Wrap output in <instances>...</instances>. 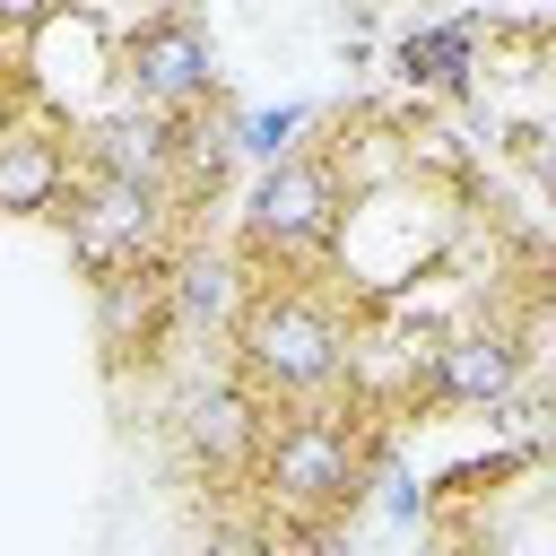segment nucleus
<instances>
[{"label": "nucleus", "mask_w": 556, "mask_h": 556, "mask_svg": "<svg viewBox=\"0 0 556 556\" xmlns=\"http://www.w3.org/2000/svg\"><path fill=\"white\" fill-rule=\"evenodd\" d=\"M382 452H391V426H374L339 391L295 400V408H269V434L252 452L243 495H252L261 521H356Z\"/></svg>", "instance_id": "obj_1"}, {"label": "nucleus", "mask_w": 556, "mask_h": 556, "mask_svg": "<svg viewBox=\"0 0 556 556\" xmlns=\"http://www.w3.org/2000/svg\"><path fill=\"white\" fill-rule=\"evenodd\" d=\"M261 434H269V400L243 391L226 365H217V374H191L182 400L165 408V452H174V469L200 478V486H217V495H235V486L252 478Z\"/></svg>", "instance_id": "obj_5"}, {"label": "nucleus", "mask_w": 556, "mask_h": 556, "mask_svg": "<svg viewBox=\"0 0 556 556\" xmlns=\"http://www.w3.org/2000/svg\"><path fill=\"white\" fill-rule=\"evenodd\" d=\"M391 70H400V87H417V96H469V78H478V17L460 9V17L408 26V35L391 43Z\"/></svg>", "instance_id": "obj_12"}, {"label": "nucleus", "mask_w": 556, "mask_h": 556, "mask_svg": "<svg viewBox=\"0 0 556 556\" xmlns=\"http://www.w3.org/2000/svg\"><path fill=\"white\" fill-rule=\"evenodd\" d=\"M348 330H356V313H339V295H321L313 269H269V278H252V295L226 330V374L243 391H261L269 408L330 400L348 374Z\"/></svg>", "instance_id": "obj_2"}, {"label": "nucleus", "mask_w": 556, "mask_h": 556, "mask_svg": "<svg viewBox=\"0 0 556 556\" xmlns=\"http://www.w3.org/2000/svg\"><path fill=\"white\" fill-rule=\"evenodd\" d=\"M521 382H530V330L513 321H460V330H434L426 348V408L495 417L504 400H521Z\"/></svg>", "instance_id": "obj_7"}, {"label": "nucleus", "mask_w": 556, "mask_h": 556, "mask_svg": "<svg viewBox=\"0 0 556 556\" xmlns=\"http://www.w3.org/2000/svg\"><path fill=\"white\" fill-rule=\"evenodd\" d=\"M174 139H182V113H148V104H113V113L70 130L78 165L130 174V182H156V191H174Z\"/></svg>", "instance_id": "obj_11"}, {"label": "nucleus", "mask_w": 556, "mask_h": 556, "mask_svg": "<svg viewBox=\"0 0 556 556\" xmlns=\"http://www.w3.org/2000/svg\"><path fill=\"white\" fill-rule=\"evenodd\" d=\"M61 9H70V0H0V43H9V52H26Z\"/></svg>", "instance_id": "obj_15"}, {"label": "nucleus", "mask_w": 556, "mask_h": 556, "mask_svg": "<svg viewBox=\"0 0 556 556\" xmlns=\"http://www.w3.org/2000/svg\"><path fill=\"white\" fill-rule=\"evenodd\" d=\"M243 295H252V269L235 252H208L200 235H182L165 252V330H174V348H200V339L226 348Z\"/></svg>", "instance_id": "obj_9"}, {"label": "nucleus", "mask_w": 556, "mask_h": 556, "mask_svg": "<svg viewBox=\"0 0 556 556\" xmlns=\"http://www.w3.org/2000/svg\"><path fill=\"white\" fill-rule=\"evenodd\" d=\"M304 130H321V104H304V96H287V104H252V113H235V156H252V165L295 156Z\"/></svg>", "instance_id": "obj_13"}, {"label": "nucleus", "mask_w": 556, "mask_h": 556, "mask_svg": "<svg viewBox=\"0 0 556 556\" xmlns=\"http://www.w3.org/2000/svg\"><path fill=\"white\" fill-rule=\"evenodd\" d=\"M87 321H96V365H104L113 382L156 374V365L174 356V330H165V261L96 269V278H87Z\"/></svg>", "instance_id": "obj_8"}, {"label": "nucleus", "mask_w": 556, "mask_h": 556, "mask_svg": "<svg viewBox=\"0 0 556 556\" xmlns=\"http://www.w3.org/2000/svg\"><path fill=\"white\" fill-rule=\"evenodd\" d=\"M52 226H61L70 261H78V278H96V269H122V261H165L191 235V208L174 191H156V182L78 165L61 208H52Z\"/></svg>", "instance_id": "obj_4"}, {"label": "nucleus", "mask_w": 556, "mask_h": 556, "mask_svg": "<svg viewBox=\"0 0 556 556\" xmlns=\"http://www.w3.org/2000/svg\"><path fill=\"white\" fill-rule=\"evenodd\" d=\"M182 556H278V530H269V521L243 504V513H217V521H208V530H200Z\"/></svg>", "instance_id": "obj_14"}, {"label": "nucleus", "mask_w": 556, "mask_h": 556, "mask_svg": "<svg viewBox=\"0 0 556 556\" xmlns=\"http://www.w3.org/2000/svg\"><path fill=\"white\" fill-rule=\"evenodd\" d=\"M113 87L122 104H148V113H191L217 96V52H208V26L191 9H148L139 26L113 35Z\"/></svg>", "instance_id": "obj_6"}, {"label": "nucleus", "mask_w": 556, "mask_h": 556, "mask_svg": "<svg viewBox=\"0 0 556 556\" xmlns=\"http://www.w3.org/2000/svg\"><path fill=\"white\" fill-rule=\"evenodd\" d=\"M70 174H78L70 122L9 104L0 113V217H52L61 191H70Z\"/></svg>", "instance_id": "obj_10"}, {"label": "nucleus", "mask_w": 556, "mask_h": 556, "mask_svg": "<svg viewBox=\"0 0 556 556\" xmlns=\"http://www.w3.org/2000/svg\"><path fill=\"white\" fill-rule=\"evenodd\" d=\"M339 235H348V182H339V165L304 139L295 156H269V165H252V191H243V208H235V261L252 269V278H269V269H313L321 252H339Z\"/></svg>", "instance_id": "obj_3"}]
</instances>
